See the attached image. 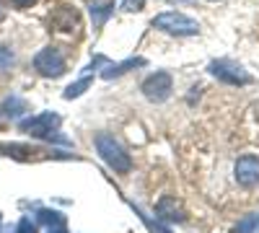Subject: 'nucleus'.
<instances>
[{
    "label": "nucleus",
    "mask_w": 259,
    "mask_h": 233,
    "mask_svg": "<svg viewBox=\"0 0 259 233\" xmlns=\"http://www.w3.org/2000/svg\"><path fill=\"white\" fill-rule=\"evenodd\" d=\"M8 3L13 6V8H18V11H26V8H31L36 0H8Z\"/></svg>",
    "instance_id": "6ab92c4d"
},
{
    "label": "nucleus",
    "mask_w": 259,
    "mask_h": 233,
    "mask_svg": "<svg viewBox=\"0 0 259 233\" xmlns=\"http://www.w3.org/2000/svg\"><path fill=\"white\" fill-rule=\"evenodd\" d=\"M207 70L212 78H218L226 86H249L251 83V75L233 60H212Z\"/></svg>",
    "instance_id": "20e7f679"
},
{
    "label": "nucleus",
    "mask_w": 259,
    "mask_h": 233,
    "mask_svg": "<svg viewBox=\"0 0 259 233\" xmlns=\"http://www.w3.org/2000/svg\"><path fill=\"white\" fill-rule=\"evenodd\" d=\"M6 18V8H3V0H0V21Z\"/></svg>",
    "instance_id": "412c9836"
},
{
    "label": "nucleus",
    "mask_w": 259,
    "mask_h": 233,
    "mask_svg": "<svg viewBox=\"0 0 259 233\" xmlns=\"http://www.w3.org/2000/svg\"><path fill=\"white\" fill-rule=\"evenodd\" d=\"M16 233H36V225L31 223V218H21V223H18Z\"/></svg>",
    "instance_id": "a211bd4d"
},
{
    "label": "nucleus",
    "mask_w": 259,
    "mask_h": 233,
    "mask_svg": "<svg viewBox=\"0 0 259 233\" xmlns=\"http://www.w3.org/2000/svg\"><path fill=\"white\" fill-rule=\"evenodd\" d=\"M143 6H145V0H122V11L127 13H138L143 11Z\"/></svg>",
    "instance_id": "f3484780"
},
{
    "label": "nucleus",
    "mask_w": 259,
    "mask_h": 233,
    "mask_svg": "<svg viewBox=\"0 0 259 233\" xmlns=\"http://www.w3.org/2000/svg\"><path fill=\"white\" fill-rule=\"evenodd\" d=\"M39 220L47 225H57V223H65V215L57 213V210H39Z\"/></svg>",
    "instance_id": "4468645a"
},
{
    "label": "nucleus",
    "mask_w": 259,
    "mask_h": 233,
    "mask_svg": "<svg viewBox=\"0 0 259 233\" xmlns=\"http://www.w3.org/2000/svg\"><path fill=\"white\" fill-rule=\"evenodd\" d=\"M26 112H29V104H26L24 96H18V94H11V96L6 99V104H3V114L11 117V119L24 117Z\"/></svg>",
    "instance_id": "9d476101"
},
{
    "label": "nucleus",
    "mask_w": 259,
    "mask_h": 233,
    "mask_svg": "<svg viewBox=\"0 0 259 233\" xmlns=\"http://www.w3.org/2000/svg\"><path fill=\"white\" fill-rule=\"evenodd\" d=\"M233 176H236V181H239L241 187H256L259 184V158H254V156H244V158H239L236 161V166H233Z\"/></svg>",
    "instance_id": "0eeeda50"
},
{
    "label": "nucleus",
    "mask_w": 259,
    "mask_h": 233,
    "mask_svg": "<svg viewBox=\"0 0 259 233\" xmlns=\"http://www.w3.org/2000/svg\"><path fill=\"white\" fill-rule=\"evenodd\" d=\"M47 233H68V228H65V223H57V225H50Z\"/></svg>",
    "instance_id": "aec40b11"
},
{
    "label": "nucleus",
    "mask_w": 259,
    "mask_h": 233,
    "mask_svg": "<svg viewBox=\"0 0 259 233\" xmlns=\"http://www.w3.org/2000/svg\"><path fill=\"white\" fill-rule=\"evenodd\" d=\"M89 13H91V21H94V29H101L106 21H109V16L114 13V0H94Z\"/></svg>",
    "instance_id": "1a4fd4ad"
},
{
    "label": "nucleus",
    "mask_w": 259,
    "mask_h": 233,
    "mask_svg": "<svg viewBox=\"0 0 259 233\" xmlns=\"http://www.w3.org/2000/svg\"><path fill=\"white\" fill-rule=\"evenodd\" d=\"M57 127H60V114L55 112H41L26 122H21V132H26L29 137H39V140H57L62 145H70L68 137L57 135Z\"/></svg>",
    "instance_id": "f03ea898"
},
{
    "label": "nucleus",
    "mask_w": 259,
    "mask_h": 233,
    "mask_svg": "<svg viewBox=\"0 0 259 233\" xmlns=\"http://www.w3.org/2000/svg\"><path fill=\"white\" fill-rule=\"evenodd\" d=\"M133 207H135V205H133ZM135 213L140 215V220H143V223H145V225H148L150 230H153V233H171V230H168L166 225H161L158 220H150V218H148V215L143 213V210H140V207H135Z\"/></svg>",
    "instance_id": "2eb2a0df"
},
{
    "label": "nucleus",
    "mask_w": 259,
    "mask_h": 233,
    "mask_svg": "<svg viewBox=\"0 0 259 233\" xmlns=\"http://www.w3.org/2000/svg\"><path fill=\"white\" fill-rule=\"evenodd\" d=\"M16 62V55L8 50V47H0V70H6V68H11Z\"/></svg>",
    "instance_id": "dca6fc26"
},
{
    "label": "nucleus",
    "mask_w": 259,
    "mask_h": 233,
    "mask_svg": "<svg viewBox=\"0 0 259 233\" xmlns=\"http://www.w3.org/2000/svg\"><path fill=\"white\" fill-rule=\"evenodd\" d=\"M138 65H145V60H143V57H130V60H124V62H117V65H106V68L101 70V78L112 80V78L127 73L130 68H138Z\"/></svg>",
    "instance_id": "9b49d317"
},
{
    "label": "nucleus",
    "mask_w": 259,
    "mask_h": 233,
    "mask_svg": "<svg viewBox=\"0 0 259 233\" xmlns=\"http://www.w3.org/2000/svg\"><path fill=\"white\" fill-rule=\"evenodd\" d=\"M143 96L148 101H153V104H161L171 96V91H174V78H171V73L166 70H156L153 75H148L143 80V86H140Z\"/></svg>",
    "instance_id": "423d86ee"
},
{
    "label": "nucleus",
    "mask_w": 259,
    "mask_h": 233,
    "mask_svg": "<svg viewBox=\"0 0 259 233\" xmlns=\"http://www.w3.org/2000/svg\"><path fill=\"white\" fill-rule=\"evenodd\" d=\"M65 68H68V62H65V55L57 47H45L34 55V70L45 78H60Z\"/></svg>",
    "instance_id": "39448f33"
},
{
    "label": "nucleus",
    "mask_w": 259,
    "mask_h": 233,
    "mask_svg": "<svg viewBox=\"0 0 259 233\" xmlns=\"http://www.w3.org/2000/svg\"><path fill=\"white\" fill-rule=\"evenodd\" d=\"M156 215H158L161 220H177V223L184 220V213H182L179 202L171 197V195H166V197L158 200V205H156Z\"/></svg>",
    "instance_id": "6e6552de"
},
{
    "label": "nucleus",
    "mask_w": 259,
    "mask_h": 233,
    "mask_svg": "<svg viewBox=\"0 0 259 233\" xmlns=\"http://www.w3.org/2000/svg\"><path fill=\"white\" fill-rule=\"evenodd\" d=\"M89 86H91V78H89V75H83L78 83H70V86L65 88V99H68V101H70V99H78Z\"/></svg>",
    "instance_id": "ddd939ff"
},
{
    "label": "nucleus",
    "mask_w": 259,
    "mask_h": 233,
    "mask_svg": "<svg viewBox=\"0 0 259 233\" xmlns=\"http://www.w3.org/2000/svg\"><path fill=\"white\" fill-rule=\"evenodd\" d=\"M256 228H259V213H251V215H246L244 220L236 223L233 233H256Z\"/></svg>",
    "instance_id": "f8f14e48"
},
{
    "label": "nucleus",
    "mask_w": 259,
    "mask_h": 233,
    "mask_svg": "<svg viewBox=\"0 0 259 233\" xmlns=\"http://www.w3.org/2000/svg\"><path fill=\"white\" fill-rule=\"evenodd\" d=\"M96 151H99L101 161L109 166L114 174H130V168H133V158H130V153L112 135H106V132L96 135Z\"/></svg>",
    "instance_id": "f257e3e1"
},
{
    "label": "nucleus",
    "mask_w": 259,
    "mask_h": 233,
    "mask_svg": "<svg viewBox=\"0 0 259 233\" xmlns=\"http://www.w3.org/2000/svg\"><path fill=\"white\" fill-rule=\"evenodd\" d=\"M153 26L166 31V34H174V36H194V34H200V24H197V21L184 16V13H177V11H168V13L156 16Z\"/></svg>",
    "instance_id": "7ed1b4c3"
}]
</instances>
